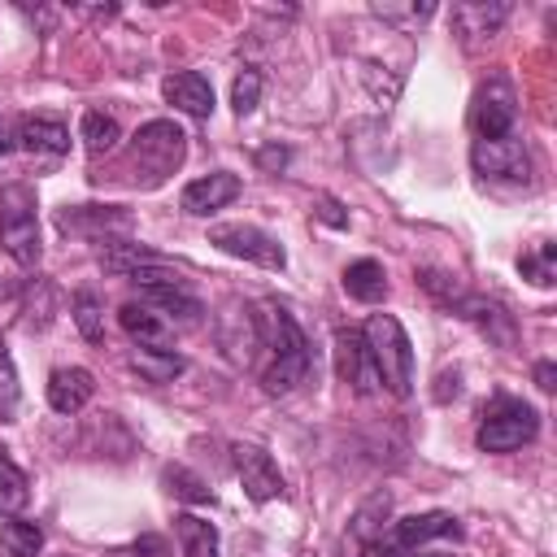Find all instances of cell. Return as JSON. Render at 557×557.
I'll return each instance as SVG.
<instances>
[{"label":"cell","mask_w":557,"mask_h":557,"mask_svg":"<svg viewBox=\"0 0 557 557\" xmlns=\"http://www.w3.org/2000/svg\"><path fill=\"white\" fill-rule=\"evenodd\" d=\"M257 331H261L265 348L274 352V361H270L265 374H261L265 392H270V396H287V392H296L300 383H309V374H313V348H309L300 322H296L283 305L265 300L261 313H257Z\"/></svg>","instance_id":"obj_1"},{"label":"cell","mask_w":557,"mask_h":557,"mask_svg":"<svg viewBox=\"0 0 557 557\" xmlns=\"http://www.w3.org/2000/svg\"><path fill=\"white\" fill-rule=\"evenodd\" d=\"M361 335H366V344H370L379 383H383L392 396H409V392H413V344H409L405 326H400L392 313H370V322L361 326Z\"/></svg>","instance_id":"obj_2"},{"label":"cell","mask_w":557,"mask_h":557,"mask_svg":"<svg viewBox=\"0 0 557 557\" xmlns=\"http://www.w3.org/2000/svg\"><path fill=\"white\" fill-rule=\"evenodd\" d=\"M187 157V135L170 117H152L131 135V165L144 174V187L165 183Z\"/></svg>","instance_id":"obj_3"},{"label":"cell","mask_w":557,"mask_h":557,"mask_svg":"<svg viewBox=\"0 0 557 557\" xmlns=\"http://www.w3.org/2000/svg\"><path fill=\"white\" fill-rule=\"evenodd\" d=\"M0 252H9L17 265H35L44 244H39V213H35V191L26 183L0 187Z\"/></svg>","instance_id":"obj_4"},{"label":"cell","mask_w":557,"mask_h":557,"mask_svg":"<svg viewBox=\"0 0 557 557\" xmlns=\"http://www.w3.org/2000/svg\"><path fill=\"white\" fill-rule=\"evenodd\" d=\"M540 435V413L527 405V400H513V396H500L483 409L479 418V431H474V444L483 453H513L522 444H531Z\"/></svg>","instance_id":"obj_5"},{"label":"cell","mask_w":557,"mask_h":557,"mask_svg":"<svg viewBox=\"0 0 557 557\" xmlns=\"http://www.w3.org/2000/svg\"><path fill=\"white\" fill-rule=\"evenodd\" d=\"M513 122H518V91L505 74H492L479 91H474V104H470V126L479 139H500V135H513Z\"/></svg>","instance_id":"obj_6"},{"label":"cell","mask_w":557,"mask_h":557,"mask_svg":"<svg viewBox=\"0 0 557 557\" xmlns=\"http://www.w3.org/2000/svg\"><path fill=\"white\" fill-rule=\"evenodd\" d=\"M209 244H218L226 257H239V261H252L261 270H283L287 265V252L283 244L261 231V226H248V222H231V226H213L209 231Z\"/></svg>","instance_id":"obj_7"},{"label":"cell","mask_w":557,"mask_h":557,"mask_svg":"<svg viewBox=\"0 0 557 557\" xmlns=\"http://www.w3.org/2000/svg\"><path fill=\"white\" fill-rule=\"evenodd\" d=\"M470 165L483 178H505V183H531V152L518 135H500V139H474L470 148Z\"/></svg>","instance_id":"obj_8"},{"label":"cell","mask_w":557,"mask_h":557,"mask_svg":"<svg viewBox=\"0 0 557 557\" xmlns=\"http://www.w3.org/2000/svg\"><path fill=\"white\" fill-rule=\"evenodd\" d=\"M231 461H235V474H239L248 500L265 505V500L283 496V474H278L274 457H270L261 444H235V448H231Z\"/></svg>","instance_id":"obj_9"},{"label":"cell","mask_w":557,"mask_h":557,"mask_svg":"<svg viewBox=\"0 0 557 557\" xmlns=\"http://www.w3.org/2000/svg\"><path fill=\"white\" fill-rule=\"evenodd\" d=\"M335 370H339V379H344L352 392H361V396H370V392L383 387V383H379V370H374V357H370V344H366V335L352 331V326H339V331H335Z\"/></svg>","instance_id":"obj_10"},{"label":"cell","mask_w":557,"mask_h":557,"mask_svg":"<svg viewBox=\"0 0 557 557\" xmlns=\"http://www.w3.org/2000/svg\"><path fill=\"white\" fill-rule=\"evenodd\" d=\"M57 226L61 231H74V235H100L109 244V235H126L131 231V213L122 205H65L57 213Z\"/></svg>","instance_id":"obj_11"},{"label":"cell","mask_w":557,"mask_h":557,"mask_svg":"<svg viewBox=\"0 0 557 557\" xmlns=\"http://www.w3.org/2000/svg\"><path fill=\"white\" fill-rule=\"evenodd\" d=\"M461 527H457V518L453 513H413V518H400L383 540L392 544V548H400L405 557H413L426 540H440V535H457Z\"/></svg>","instance_id":"obj_12"},{"label":"cell","mask_w":557,"mask_h":557,"mask_svg":"<svg viewBox=\"0 0 557 557\" xmlns=\"http://www.w3.org/2000/svg\"><path fill=\"white\" fill-rule=\"evenodd\" d=\"M161 96H165L178 113H187V117H209V113H213V87H209V78L196 74V70H174V74L161 83Z\"/></svg>","instance_id":"obj_13"},{"label":"cell","mask_w":557,"mask_h":557,"mask_svg":"<svg viewBox=\"0 0 557 557\" xmlns=\"http://www.w3.org/2000/svg\"><path fill=\"white\" fill-rule=\"evenodd\" d=\"M235 196H239V178H235V174H226V170H213V174L191 178V183L183 187V209H187V213H196V218H205V213L226 209Z\"/></svg>","instance_id":"obj_14"},{"label":"cell","mask_w":557,"mask_h":557,"mask_svg":"<svg viewBox=\"0 0 557 557\" xmlns=\"http://www.w3.org/2000/svg\"><path fill=\"white\" fill-rule=\"evenodd\" d=\"M117 322H122V331L131 335V344L135 348H170L174 344V331H170V322L157 313V309H148L144 300L135 305H122L117 309Z\"/></svg>","instance_id":"obj_15"},{"label":"cell","mask_w":557,"mask_h":557,"mask_svg":"<svg viewBox=\"0 0 557 557\" xmlns=\"http://www.w3.org/2000/svg\"><path fill=\"white\" fill-rule=\"evenodd\" d=\"M453 313H461L466 322H474L487 339H496V344H513V318L505 313V305H496V300H487V296H457V305H453Z\"/></svg>","instance_id":"obj_16"},{"label":"cell","mask_w":557,"mask_h":557,"mask_svg":"<svg viewBox=\"0 0 557 557\" xmlns=\"http://www.w3.org/2000/svg\"><path fill=\"white\" fill-rule=\"evenodd\" d=\"M91 392H96V383H91V374L83 366H61V370L48 374V405L57 413H65V418L78 413L91 400Z\"/></svg>","instance_id":"obj_17"},{"label":"cell","mask_w":557,"mask_h":557,"mask_svg":"<svg viewBox=\"0 0 557 557\" xmlns=\"http://www.w3.org/2000/svg\"><path fill=\"white\" fill-rule=\"evenodd\" d=\"M505 17H509V4H453V30L470 48L483 44V39H492Z\"/></svg>","instance_id":"obj_18"},{"label":"cell","mask_w":557,"mask_h":557,"mask_svg":"<svg viewBox=\"0 0 557 557\" xmlns=\"http://www.w3.org/2000/svg\"><path fill=\"white\" fill-rule=\"evenodd\" d=\"M17 148L35 152V157H61V152H70V131L57 117H22Z\"/></svg>","instance_id":"obj_19"},{"label":"cell","mask_w":557,"mask_h":557,"mask_svg":"<svg viewBox=\"0 0 557 557\" xmlns=\"http://www.w3.org/2000/svg\"><path fill=\"white\" fill-rule=\"evenodd\" d=\"M344 292H348L352 300H361V305H379V300L387 296V274H383V265H379L374 257L352 261V265L344 270Z\"/></svg>","instance_id":"obj_20"},{"label":"cell","mask_w":557,"mask_h":557,"mask_svg":"<svg viewBox=\"0 0 557 557\" xmlns=\"http://www.w3.org/2000/svg\"><path fill=\"white\" fill-rule=\"evenodd\" d=\"M26 500H30V479L0 444V518H17L26 509Z\"/></svg>","instance_id":"obj_21"},{"label":"cell","mask_w":557,"mask_h":557,"mask_svg":"<svg viewBox=\"0 0 557 557\" xmlns=\"http://www.w3.org/2000/svg\"><path fill=\"white\" fill-rule=\"evenodd\" d=\"M174 535H178V548L183 557H218V527L196 518V513H178L174 518Z\"/></svg>","instance_id":"obj_22"},{"label":"cell","mask_w":557,"mask_h":557,"mask_svg":"<svg viewBox=\"0 0 557 557\" xmlns=\"http://www.w3.org/2000/svg\"><path fill=\"white\" fill-rule=\"evenodd\" d=\"M78 135H83V148H87L91 157H104V152H113V148H117L122 126H117V117H113V113H104V109H87V113H83Z\"/></svg>","instance_id":"obj_23"},{"label":"cell","mask_w":557,"mask_h":557,"mask_svg":"<svg viewBox=\"0 0 557 557\" xmlns=\"http://www.w3.org/2000/svg\"><path fill=\"white\" fill-rule=\"evenodd\" d=\"M131 366H135L148 383H170V379H178V374L187 370V361H183L174 348H135Z\"/></svg>","instance_id":"obj_24"},{"label":"cell","mask_w":557,"mask_h":557,"mask_svg":"<svg viewBox=\"0 0 557 557\" xmlns=\"http://www.w3.org/2000/svg\"><path fill=\"white\" fill-rule=\"evenodd\" d=\"M0 548H4V557H39V548H44L39 522L9 518V522L0 527Z\"/></svg>","instance_id":"obj_25"},{"label":"cell","mask_w":557,"mask_h":557,"mask_svg":"<svg viewBox=\"0 0 557 557\" xmlns=\"http://www.w3.org/2000/svg\"><path fill=\"white\" fill-rule=\"evenodd\" d=\"M387 509H392V496L383 492V496H374V500L352 518V548H366V544H374V540L383 535V518H387Z\"/></svg>","instance_id":"obj_26"},{"label":"cell","mask_w":557,"mask_h":557,"mask_svg":"<svg viewBox=\"0 0 557 557\" xmlns=\"http://www.w3.org/2000/svg\"><path fill=\"white\" fill-rule=\"evenodd\" d=\"M518 270H522L535 287H553V278H557V244L544 239L535 252H522V257H518Z\"/></svg>","instance_id":"obj_27"},{"label":"cell","mask_w":557,"mask_h":557,"mask_svg":"<svg viewBox=\"0 0 557 557\" xmlns=\"http://www.w3.org/2000/svg\"><path fill=\"white\" fill-rule=\"evenodd\" d=\"M70 313H74V326H78V335L87 344H100L104 339V309H100V300L91 292H78L74 305H70Z\"/></svg>","instance_id":"obj_28"},{"label":"cell","mask_w":557,"mask_h":557,"mask_svg":"<svg viewBox=\"0 0 557 557\" xmlns=\"http://www.w3.org/2000/svg\"><path fill=\"white\" fill-rule=\"evenodd\" d=\"M165 483H170V492L178 496V500H191V505H213V487L205 483V479H196L187 466H165V474H161Z\"/></svg>","instance_id":"obj_29"},{"label":"cell","mask_w":557,"mask_h":557,"mask_svg":"<svg viewBox=\"0 0 557 557\" xmlns=\"http://www.w3.org/2000/svg\"><path fill=\"white\" fill-rule=\"evenodd\" d=\"M17 400H22V387H17V370H13L9 344L0 339V422H13V418H17Z\"/></svg>","instance_id":"obj_30"},{"label":"cell","mask_w":557,"mask_h":557,"mask_svg":"<svg viewBox=\"0 0 557 557\" xmlns=\"http://www.w3.org/2000/svg\"><path fill=\"white\" fill-rule=\"evenodd\" d=\"M257 100H261V74H257V70H244V74L235 78V87H231V104H235L239 117H248V113L257 109Z\"/></svg>","instance_id":"obj_31"},{"label":"cell","mask_w":557,"mask_h":557,"mask_svg":"<svg viewBox=\"0 0 557 557\" xmlns=\"http://www.w3.org/2000/svg\"><path fill=\"white\" fill-rule=\"evenodd\" d=\"M379 17H392V22H422L435 13V4H409V9H392V4H374Z\"/></svg>","instance_id":"obj_32"},{"label":"cell","mask_w":557,"mask_h":557,"mask_svg":"<svg viewBox=\"0 0 557 557\" xmlns=\"http://www.w3.org/2000/svg\"><path fill=\"white\" fill-rule=\"evenodd\" d=\"M131 557H170V544L161 535H139L131 544Z\"/></svg>","instance_id":"obj_33"},{"label":"cell","mask_w":557,"mask_h":557,"mask_svg":"<svg viewBox=\"0 0 557 557\" xmlns=\"http://www.w3.org/2000/svg\"><path fill=\"white\" fill-rule=\"evenodd\" d=\"M318 218H322L326 226H348V213H344L331 196H322V200H318Z\"/></svg>","instance_id":"obj_34"},{"label":"cell","mask_w":557,"mask_h":557,"mask_svg":"<svg viewBox=\"0 0 557 557\" xmlns=\"http://www.w3.org/2000/svg\"><path fill=\"white\" fill-rule=\"evenodd\" d=\"M287 157H292L287 148L270 144V148H261V152H257V165H265V170H283V165H287Z\"/></svg>","instance_id":"obj_35"},{"label":"cell","mask_w":557,"mask_h":557,"mask_svg":"<svg viewBox=\"0 0 557 557\" xmlns=\"http://www.w3.org/2000/svg\"><path fill=\"white\" fill-rule=\"evenodd\" d=\"M535 387H540V392H553V387H557V366H553V361H540V366H535Z\"/></svg>","instance_id":"obj_36"},{"label":"cell","mask_w":557,"mask_h":557,"mask_svg":"<svg viewBox=\"0 0 557 557\" xmlns=\"http://www.w3.org/2000/svg\"><path fill=\"white\" fill-rule=\"evenodd\" d=\"M9 152V135H4V122H0V157Z\"/></svg>","instance_id":"obj_37"}]
</instances>
